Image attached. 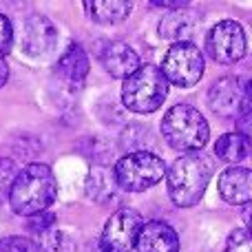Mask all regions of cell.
Instances as JSON below:
<instances>
[{"mask_svg":"<svg viewBox=\"0 0 252 252\" xmlns=\"http://www.w3.org/2000/svg\"><path fill=\"white\" fill-rule=\"evenodd\" d=\"M100 62L106 73L118 80L128 78V75L142 64L137 51H135L130 44L122 42V40H111V42H106L104 47L100 49Z\"/></svg>","mask_w":252,"mask_h":252,"instance_id":"cell-12","label":"cell"},{"mask_svg":"<svg viewBox=\"0 0 252 252\" xmlns=\"http://www.w3.org/2000/svg\"><path fill=\"white\" fill-rule=\"evenodd\" d=\"M13 47V27L4 13H0V58H4Z\"/></svg>","mask_w":252,"mask_h":252,"instance_id":"cell-23","label":"cell"},{"mask_svg":"<svg viewBox=\"0 0 252 252\" xmlns=\"http://www.w3.org/2000/svg\"><path fill=\"white\" fill-rule=\"evenodd\" d=\"M38 248L44 252H75L78 244H75V239L66 230L53 226L38 237Z\"/></svg>","mask_w":252,"mask_h":252,"instance_id":"cell-19","label":"cell"},{"mask_svg":"<svg viewBox=\"0 0 252 252\" xmlns=\"http://www.w3.org/2000/svg\"><path fill=\"white\" fill-rule=\"evenodd\" d=\"M215 161L204 153L182 155L166 168V188L168 197L177 208H192L204 197L208 182L213 179Z\"/></svg>","mask_w":252,"mask_h":252,"instance_id":"cell-1","label":"cell"},{"mask_svg":"<svg viewBox=\"0 0 252 252\" xmlns=\"http://www.w3.org/2000/svg\"><path fill=\"white\" fill-rule=\"evenodd\" d=\"M122 192H142L159 184L166 175V161L153 151H130L113 168Z\"/></svg>","mask_w":252,"mask_h":252,"instance_id":"cell-5","label":"cell"},{"mask_svg":"<svg viewBox=\"0 0 252 252\" xmlns=\"http://www.w3.org/2000/svg\"><path fill=\"white\" fill-rule=\"evenodd\" d=\"M0 252H40V248L27 237H4L0 239Z\"/></svg>","mask_w":252,"mask_h":252,"instance_id":"cell-21","label":"cell"},{"mask_svg":"<svg viewBox=\"0 0 252 252\" xmlns=\"http://www.w3.org/2000/svg\"><path fill=\"white\" fill-rule=\"evenodd\" d=\"M87 9V16L93 22H100V25H118L124 22L126 18L133 11V2H126V0H87L84 2Z\"/></svg>","mask_w":252,"mask_h":252,"instance_id":"cell-17","label":"cell"},{"mask_svg":"<svg viewBox=\"0 0 252 252\" xmlns=\"http://www.w3.org/2000/svg\"><path fill=\"white\" fill-rule=\"evenodd\" d=\"M18 175V166L9 157H0V201H4L9 197L11 184Z\"/></svg>","mask_w":252,"mask_h":252,"instance_id":"cell-20","label":"cell"},{"mask_svg":"<svg viewBox=\"0 0 252 252\" xmlns=\"http://www.w3.org/2000/svg\"><path fill=\"white\" fill-rule=\"evenodd\" d=\"M56 226V215L51 213H40V215H33V217H29V230L35 232V235H42V232H47L49 228Z\"/></svg>","mask_w":252,"mask_h":252,"instance_id":"cell-24","label":"cell"},{"mask_svg":"<svg viewBox=\"0 0 252 252\" xmlns=\"http://www.w3.org/2000/svg\"><path fill=\"white\" fill-rule=\"evenodd\" d=\"M58 44V27L42 13H33L25 20L20 33V49L29 58H44Z\"/></svg>","mask_w":252,"mask_h":252,"instance_id":"cell-10","label":"cell"},{"mask_svg":"<svg viewBox=\"0 0 252 252\" xmlns=\"http://www.w3.org/2000/svg\"><path fill=\"white\" fill-rule=\"evenodd\" d=\"M151 4L153 7H159V9H170V11L188 7V2H166V0H155V2H151Z\"/></svg>","mask_w":252,"mask_h":252,"instance_id":"cell-25","label":"cell"},{"mask_svg":"<svg viewBox=\"0 0 252 252\" xmlns=\"http://www.w3.org/2000/svg\"><path fill=\"white\" fill-rule=\"evenodd\" d=\"M58 197V179L47 164H29L18 170L9 190V206L16 215L33 217L47 213V208Z\"/></svg>","mask_w":252,"mask_h":252,"instance_id":"cell-2","label":"cell"},{"mask_svg":"<svg viewBox=\"0 0 252 252\" xmlns=\"http://www.w3.org/2000/svg\"><path fill=\"white\" fill-rule=\"evenodd\" d=\"M206 51L217 64H237L248 51L246 29L237 20H221L206 35Z\"/></svg>","mask_w":252,"mask_h":252,"instance_id":"cell-7","label":"cell"},{"mask_svg":"<svg viewBox=\"0 0 252 252\" xmlns=\"http://www.w3.org/2000/svg\"><path fill=\"white\" fill-rule=\"evenodd\" d=\"M84 188H87L89 199H93L100 206H111L118 204L120 197H122V190H120L118 182H115V175L109 166L97 164L89 170L87 182H84Z\"/></svg>","mask_w":252,"mask_h":252,"instance_id":"cell-14","label":"cell"},{"mask_svg":"<svg viewBox=\"0 0 252 252\" xmlns=\"http://www.w3.org/2000/svg\"><path fill=\"white\" fill-rule=\"evenodd\" d=\"M199 22L201 13L197 9H175L159 20V35L166 40H173V42H188V38L195 33V27Z\"/></svg>","mask_w":252,"mask_h":252,"instance_id":"cell-15","label":"cell"},{"mask_svg":"<svg viewBox=\"0 0 252 252\" xmlns=\"http://www.w3.org/2000/svg\"><path fill=\"white\" fill-rule=\"evenodd\" d=\"M204 53L199 51L197 44L188 42H175L173 47L166 51L164 62H161L159 71L166 78V82L175 84L179 89H190L204 75Z\"/></svg>","mask_w":252,"mask_h":252,"instance_id":"cell-6","label":"cell"},{"mask_svg":"<svg viewBox=\"0 0 252 252\" xmlns=\"http://www.w3.org/2000/svg\"><path fill=\"white\" fill-rule=\"evenodd\" d=\"M137 252H179V237L166 221H144L135 241Z\"/></svg>","mask_w":252,"mask_h":252,"instance_id":"cell-13","label":"cell"},{"mask_svg":"<svg viewBox=\"0 0 252 252\" xmlns=\"http://www.w3.org/2000/svg\"><path fill=\"white\" fill-rule=\"evenodd\" d=\"M7 80H9V66H7V62L0 58V87H4Z\"/></svg>","mask_w":252,"mask_h":252,"instance_id":"cell-26","label":"cell"},{"mask_svg":"<svg viewBox=\"0 0 252 252\" xmlns=\"http://www.w3.org/2000/svg\"><path fill=\"white\" fill-rule=\"evenodd\" d=\"M168 95V82L159 66L139 64L122 84V102L133 113H153L164 104Z\"/></svg>","mask_w":252,"mask_h":252,"instance_id":"cell-4","label":"cell"},{"mask_svg":"<svg viewBox=\"0 0 252 252\" xmlns=\"http://www.w3.org/2000/svg\"><path fill=\"white\" fill-rule=\"evenodd\" d=\"M144 226V217L133 208H122L113 213L104 223L100 246L109 252H130L135 248L137 235Z\"/></svg>","mask_w":252,"mask_h":252,"instance_id":"cell-9","label":"cell"},{"mask_svg":"<svg viewBox=\"0 0 252 252\" xmlns=\"http://www.w3.org/2000/svg\"><path fill=\"white\" fill-rule=\"evenodd\" d=\"M215 155L226 164L237 166L250 155V139L239 133H223L215 142Z\"/></svg>","mask_w":252,"mask_h":252,"instance_id":"cell-18","label":"cell"},{"mask_svg":"<svg viewBox=\"0 0 252 252\" xmlns=\"http://www.w3.org/2000/svg\"><path fill=\"white\" fill-rule=\"evenodd\" d=\"M91 252H109V250H106V248H102V246H100V241H95V244L91 246Z\"/></svg>","mask_w":252,"mask_h":252,"instance_id":"cell-27","label":"cell"},{"mask_svg":"<svg viewBox=\"0 0 252 252\" xmlns=\"http://www.w3.org/2000/svg\"><path fill=\"white\" fill-rule=\"evenodd\" d=\"M161 135L170 148L179 153H197L206 146L210 126L206 118L190 104H175L164 113Z\"/></svg>","mask_w":252,"mask_h":252,"instance_id":"cell-3","label":"cell"},{"mask_svg":"<svg viewBox=\"0 0 252 252\" xmlns=\"http://www.w3.org/2000/svg\"><path fill=\"white\" fill-rule=\"evenodd\" d=\"M250 84H241L235 75L219 78L217 82L210 84L208 93H206L208 109L219 118H235L241 113H250Z\"/></svg>","mask_w":252,"mask_h":252,"instance_id":"cell-8","label":"cell"},{"mask_svg":"<svg viewBox=\"0 0 252 252\" xmlns=\"http://www.w3.org/2000/svg\"><path fill=\"white\" fill-rule=\"evenodd\" d=\"M89 71H91V62H89L87 51L75 42H71L56 62V73L66 84H73V87H80L87 80Z\"/></svg>","mask_w":252,"mask_h":252,"instance_id":"cell-16","label":"cell"},{"mask_svg":"<svg viewBox=\"0 0 252 252\" xmlns=\"http://www.w3.org/2000/svg\"><path fill=\"white\" fill-rule=\"evenodd\" d=\"M226 252H252L248 228H235L226 241Z\"/></svg>","mask_w":252,"mask_h":252,"instance_id":"cell-22","label":"cell"},{"mask_svg":"<svg viewBox=\"0 0 252 252\" xmlns=\"http://www.w3.org/2000/svg\"><path fill=\"white\" fill-rule=\"evenodd\" d=\"M219 195L226 204L248 206L252 199V173L246 166H230L217 179Z\"/></svg>","mask_w":252,"mask_h":252,"instance_id":"cell-11","label":"cell"}]
</instances>
